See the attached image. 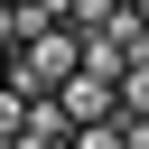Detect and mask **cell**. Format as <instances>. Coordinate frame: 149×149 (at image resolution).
I'll list each match as a JSON object with an SVG mask.
<instances>
[{
    "mask_svg": "<svg viewBox=\"0 0 149 149\" xmlns=\"http://www.w3.org/2000/svg\"><path fill=\"white\" fill-rule=\"evenodd\" d=\"M74 65H84V28L65 19V28H47V37H28V47H19L9 84H28V93H56V84H65Z\"/></svg>",
    "mask_w": 149,
    "mask_h": 149,
    "instance_id": "6da1fadb",
    "label": "cell"
},
{
    "mask_svg": "<svg viewBox=\"0 0 149 149\" xmlns=\"http://www.w3.org/2000/svg\"><path fill=\"white\" fill-rule=\"evenodd\" d=\"M56 102H65V112H74V130H84V121H121V74H112V65H93V56H84V65H74V74H65V84H56Z\"/></svg>",
    "mask_w": 149,
    "mask_h": 149,
    "instance_id": "7a4b0ae2",
    "label": "cell"
},
{
    "mask_svg": "<svg viewBox=\"0 0 149 149\" xmlns=\"http://www.w3.org/2000/svg\"><path fill=\"white\" fill-rule=\"evenodd\" d=\"M65 149H130V121H84Z\"/></svg>",
    "mask_w": 149,
    "mask_h": 149,
    "instance_id": "3957f363",
    "label": "cell"
},
{
    "mask_svg": "<svg viewBox=\"0 0 149 149\" xmlns=\"http://www.w3.org/2000/svg\"><path fill=\"white\" fill-rule=\"evenodd\" d=\"M121 9H149V0H121Z\"/></svg>",
    "mask_w": 149,
    "mask_h": 149,
    "instance_id": "277c9868",
    "label": "cell"
}]
</instances>
